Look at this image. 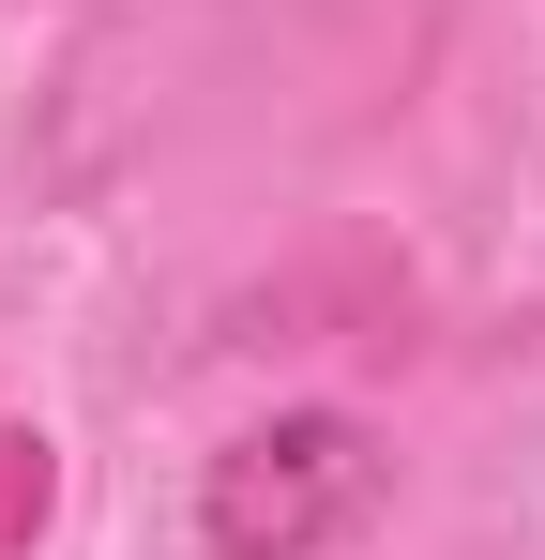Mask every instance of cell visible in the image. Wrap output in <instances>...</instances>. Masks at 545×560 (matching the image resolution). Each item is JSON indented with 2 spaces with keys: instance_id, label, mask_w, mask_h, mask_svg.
Returning <instances> with one entry per match:
<instances>
[{
  "instance_id": "1",
  "label": "cell",
  "mask_w": 545,
  "mask_h": 560,
  "mask_svg": "<svg viewBox=\"0 0 545 560\" xmlns=\"http://www.w3.org/2000/svg\"><path fill=\"white\" fill-rule=\"evenodd\" d=\"M379 500H394L379 424H349V409H272V424H243L228 455L197 469V546L212 560H334Z\"/></svg>"
},
{
  "instance_id": "2",
  "label": "cell",
  "mask_w": 545,
  "mask_h": 560,
  "mask_svg": "<svg viewBox=\"0 0 545 560\" xmlns=\"http://www.w3.org/2000/svg\"><path fill=\"white\" fill-rule=\"evenodd\" d=\"M46 515H61V440L0 409V560H31V546H46Z\"/></svg>"
}]
</instances>
